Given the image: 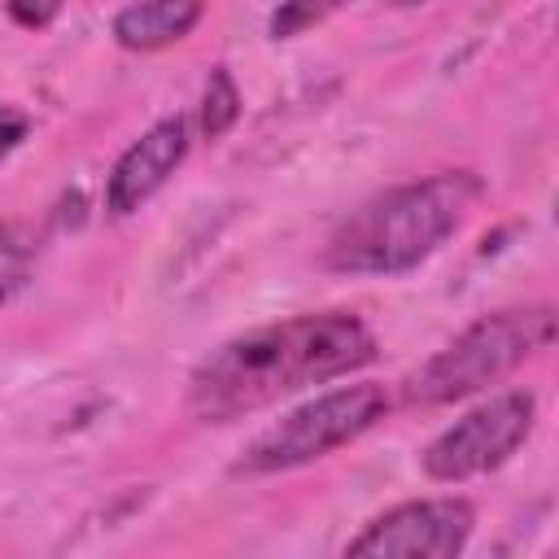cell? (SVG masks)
<instances>
[{"mask_svg": "<svg viewBox=\"0 0 559 559\" xmlns=\"http://www.w3.org/2000/svg\"><path fill=\"white\" fill-rule=\"evenodd\" d=\"M480 201L472 170H441L358 205L328 236L323 262L349 275H406L428 262Z\"/></svg>", "mask_w": 559, "mask_h": 559, "instance_id": "7a4b0ae2", "label": "cell"}, {"mask_svg": "<svg viewBox=\"0 0 559 559\" xmlns=\"http://www.w3.org/2000/svg\"><path fill=\"white\" fill-rule=\"evenodd\" d=\"M26 131H31V118L22 109H13V105H0V162L26 140Z\"/></svg>", "mask_w": 559, "mask_h": 559, "instance_id": "4fadbf2b", "label": "cell"}, {"mask_svg": "<svg viewBox=\"0 0 559 559\" xmlns=\"http://www.w3.org/2000/svg\"><path fill=\"white\" fill-rule=\"evenodd\" d=\"M393 4H424V0H393Z\"/></svg>", "mask_w": 559, "mask_h": 559, "instance_id": "5bb4252c", "label": "cell"}, {"mask_svg": "<svg viewBox=\"0 0 559 559\" xmlns=\"http://www.w3.org/2000/svg\"><path fill=\"white\" fill-rule=\"evenodd\" d=\"M4 9H9V17H13L17 26L44 31V26L61 13V0H4Z\"/></svg>", "mask_w": 559, "mask_h": 559, "instance_id": "7c38bea8", "label": "cell"}, {"mask_svg": "<svg viewBox=\"0 0 559 559\" xmlns=\"http://www.w3.org/2000/svg\"><path fill=\"white\" fill-rule=\"evenodd\" d=\"M240 118V87L231 79L227 66H214L210 79H205V92H201V131L205 140H218L236 127Z\"/></svg>", "mask_w": 559, "mask_h": 559, "instance_id": "9c48e42d", "label": "cell"}, {"mask_svg": "<svg viewBox=\"0 0 559 559\" xmlns=\"http://www.w3.org/2000/svg\"><path fill=\"white\" fill-rule=\"evenodd\" d=\"M533 424H537L533 393H524V389L493 393L489 402H480L476 411L454 419L445 432H437L424 445L419 467H424L428 480H441V485L485 476V472L502 467L528 441Z\"/></svg>", "mask_w": 559, "mask_h": 559, "instance_id": "5b68a950", "label": "cell"}, {"mask_svg": "<svg viewBox=\"0 0 559 559\" xmlns=\"http://www.w3.org/2000/svg\"><path fill=\"white\" fill-rule=\"evenodd\" d=\"M550 341H555V310L550 306L485 314L472 328H463L445 349H437L406 380V402L445 406V402H459L467 393H480L493 380L511 376L524 358H533Z\"/></svg>", "mask_w": 559, "mask_h": 559, "instance_id": "3957f363", "label": "cell"}, {"mask_svg": "<svg viewBox=\"0 0 559 559\" xmlns=\"http://www.w3.org/2000/svg\"><path fill=\"white\" fill-rule=\"evenodd\" d=\"M371 358L376 336L354 310L293 314L210 349L188 376V411L205 424H231L284 393L358 371Z\"/></svg>", "mask_w": 559, "mask_h": 559, "instance_id": "6da1fadb", "label": "cell"}, {"mask_svg": "<svg viewBox=\"0 0 559 559\" xmlns=\"http://www.w3.org/2000/svg\"><path fill=\"white\" fill-rule=\"evenodd\" d=\"M188 153V118L183 114H170L162 122H153L135 144L122 148V157L114 162L109 170V183H105V205L114 214H131L140 210L183 162Z\"/></svg>", "mask_w": 559, "mask_h": 559, "instance_id": "52a82bcc", "label": "cell"}, {"mask_svg": "<svg viewBox=\"0 0 559 559\" xmlns=\"http://www.w3.org/2000/svg\"><path fill=\"white\" fill-rule=\"evenodd\" d=\"M345 0H280V9L271 13V35L275 39H293L310 26H319L323 17H332Z\"/></svg>", "mask_w": 559, "mask_h": 559, "instance_id": "8fae6325", "label": "cell"}, {"mask_svg": "<svg viewBox=\"0 0 559 559\" xmlns=\"http://www.w3.org/2000/svg\"><path fill=\"white\" fill-rule=\"evenodd\" d=\"M201 13H205V0H135L114 17V39L118 48L153 52L192 35Z\"/></svg>", "mask_w": 559, "mask_h": 559, "instance_id": "ba28073f", "label": "cell"}, {"mask_svg": "<svg viewBox=\"0 0 559 559\" xmlns=\"http://www.w3.org/2000/svg\"><path fill=\"white\" fill-rule=\"evenodd\" d=\"M389 411V393L384 384H341V389H328L319 397H310L306 406L288 411L284 419H275L271 428H262L236 472L245 476H266V472H284V467H301L310 459H323L341 445H349L354 437H362L376 419H384Z\"/></svg>", "mask_w": 559, "mask_h": 559, "instance_id": "277c9868", "label": "cell"}, {"mask_svg": "<svg viewBox=\"0 0 559 559\" xmlns=\"http://www.w3.org/2000/svg\"><path fill=\"white\" fill-rule=\"evenodd\" d=\"M35 262V236L17 223H0V306L22 288Z\"/></svg>", "mask_w": 559, "mask_h": 559, "instance_id": "30bf717a", "label": "cell"}, {"mask_svg": "<svg viewBox=\"0 0 559 559\" xmlns=\"http://www.w3.org/2000/svg\"><path fill=\"white\" fill-rule=\"evenodd\" d=\"M476 528V511L463 498H419L376 515L345 555L371 559H454Z\"/></svg>", "mask_w": 559, "mask_h": 559, "instance_id": "8992f818", "label": "cell"}]
</instances>
